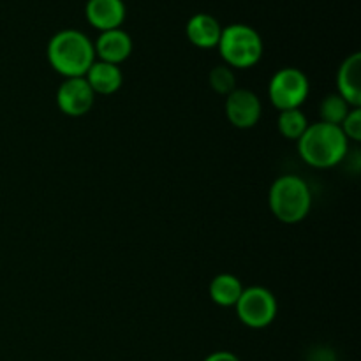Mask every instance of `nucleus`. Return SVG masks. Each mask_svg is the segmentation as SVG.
<instances>
[{
	"label": "nucleus",
	"mask_w": 361,
	"mask_h": 361,
	"mask_svg": "<svg viewBox=\"0 0 361 361\" xmlns=\"http://www.w3.org/2000/svg\"><path fill=\"white\" fill-rule=\"evenodd\" d=\"M210 298L219 307H235L240 295L243 291V286L238 277L231 274H219L210 282Z\"/></svg>",
	"instance_id": "nucleus-14"
},
{
	"label": "nucleus",
	"mask_w": 361,
	"mask_h": 361,
	"mask_svg": "<svg viewBox=\"0 0 361 361\" xmlns=\"http://www.w3.org/2000/svg\"><path fill=\"white\" fill-rule=\"evenodd\" d=\"M310 94L309 78L296 67H282L271 76L268 97L279 111L298 109Z\"/></svg>",
	"instance_id": "nucleus-5"
},
{
	"label": "nucleus",
	"mask_w": 361,
	"mask_h": 361,
	"mask_svg": "<svg viewBox=\"0 0 361 361\" xmlns=\"http://www.w3.org/2000/svg\"><path fill=\"white\" fill-rule=\"evenodd\" d=\"M95 94L85 78H67L56 90V106L67 116H83L94 108Z\"/></svg>",
	"instance_id": "nucleus-7"
},
{
	"label": "nucleus",
	"mask_w": 361,
	"mask_h": 361,
	"mask_svg": "<svg viewBox=\"0 0 361 361\" xmlns=\"http://www.w3.org/2000/svg\"><path fill=\"white\" fill-rule=\"evenodd\" d=\"M296 143L302 161L316 169L335 168L349 152V140L341 127L324 122L309 123Z\"/></svg>",
	"instance_id": "nucleus-2"
},
{
	"label": "nucleus",
	"mask_w": 361,
	"mask_h": 361,
	"mask_svg": "<svg viewBox=\"0 0 361 361\" xmlns=\"http://www.w3.org/2000/svg\"><path fill=\"white\" fill-rule=\"evenodd\" d=\"M127 9L123 0H88L85 6V18L99 32L122 28Z\"/></svg>",
	"instance_id": "nucleus-9"
},
{
	"label": "nucleus",
	"mask_w": 361,
	"mask_h": 361,
	"mask_svg": "<svg viewBox=\"0 0 361 361\" xmlns=\"http://www.w3.org/2000/svg\"><path fill=\"white\" fill-rule=\"evenodd\" d=\"M309 127V118L302 109H286V111L279 113L277 118V129L282 137L289 141H298L302 134L305 133Z\"/></svg>",
	"instance_id": "nucleus-15"
},
{
	"label": "nucleus",
	"mask_w": 361,
	"mask_h": 361,
	"mask_svg": "<svg viewBox=\"0 0 361 361\" xmlns=\"http://www.w3.org/2000/svg\"><path fill=\"white\" fill-rule=\"evenodd\" d=\"M208 83H210L212 90L219 95H229L236 88V76L235 71L231 67L217 66L210 71L208 74Z\"/></svg>",
	"instance_id": "nucleus-17"
},
{
	"label": "nucleus",
	"mask_w": 361,
	"mask_h": 361,
	"mask_svg": "<svg viewBox=\"0 0 361 361\" xmlns=\"http://www.w3.org/2000/svg\"><path fill=\"white\" fill-rule=\"evenodd\" d=\"M337 94L351 108L361 106V53L356 51L344 59L337 71Z\"/></svg>",
	"instance_id": "nucleus-11"
},
{
	"label": "nucleus",
	"mask_w": 361,
	"mask_h": 361,
	"mask_svg": "<svg viewBox=\"0 0 361 361\" xmlns=\"http://www.w3.org/2000/svg\"><path fill=\"white\" fill-rule=\"evenodd\" d=\"M342 133L345 134L349 141L360 143L361 141V108H353L341 123Z\"/></svg>",
	"instance_id": "nucleus-18"
},
{
	"label": "nucleus",
	"mask_w": 361,
	"mask_h": 361,
	"mask_svg": "<svg viewBox=\"0 0 361 361\" xmlns=\"http://www.w3.org/2000/svg\"><path fill=\"white\" fill-rule=\"evenodd\" d=\"M83 78L90 85L95 95L115 94L123 83L122 69L118 66H113V63L102 62V60H95Z\"/></svg>",
	"instance_id": "nucleus-13"
},
{
	"label": "nucleus",
	"mask_w": 361,
	"mask_h": 361,
	"mask_svg": "<svg viewBox=\"0 0 361 361\" xmlns=\"http://www.w3.org/2000/svg\"><path fill=\"white\" fill-rule=\"evenodd\" d=\"M222 27L215 16L208 13H197L189 18L185 25V35L190 44L201 49L217 48L221 41Z\"/></svg>",
	"instance_id": "nucleus-12"
},
{
	"label": "nucleus",
	"mask_w": 361,
	"mask_h": 361,
	"mask_svg": "<svg viewBox=\"0 0 361 361\" xmlns=\"http://www.w3.org/2000/svg\"><path fill=\"white\" fill-rule=\"evenodd\" d=\"M46 56L51 69L66 80L83 78L95 62L94 41L76 28H63L49 39Z\"/></svg>",
	"instance_id": "nucleus-1"
},
{
	"label": "nucleus",
	"mask_w": 361,
	"mask_h": 361,
	"mask_svg": "<svg viewBox=\"0 0 361 361\" xmlns=\"http://www.w3.org/2000/svg\"><path fill=\"white\" fill-rule=\"evenodd\" d=\"M268 207L274 217L284 224H298L312 208V192L302 176L282 175L271 183Z\"/></svg>",
	"instance_id": "nucleus-3"
},
{
	"label": "nucleus",
	"mask_w": 361,
	"mask_h": 361,
	"mask_svg": "<svg viewBox=\"0 0 361 361\" xmlns=\"http://www.w3.org/2000/svg\"><path fill=\"white\" fill-rule=\"evenodd\" d=\"M351 106L344 101L338 94H328L319 104V122L330 123V126H338L344 122L348 113L351 111Z\"/></svg>",
	"instance_id": "nucleus-16"
},
{
	"label": "nucleus",
	"mask_w": 361,
	"mask_h": 361,
	"mask_svg": "<svg viewBox=\"0 0 361 361\" xmlns=\"http://www.w3.org/2000/svg\"><path fill=\"white\" fill-rule=\"evenodd\" d=\"M203 361H240V358L229 351H215L208 355Z\"/></svg>",
	"instance_id": "nucleus-19"
},
{
	"label": "nucleus",
	"mask_w": 361,
	"mask_h": 361,
	"mask_svg": "<svg viewBox=\"0 0 361 361\" xmlns=\"http://www.w3.org/2000/svg\"><path fill=\"white\" fill-rule=\"evenodd\" d=\"M235 309L242 324L252 330H261L274 323L279 305L277 298L270 289L263 286H250L247 289L243 288Z\"/></svg>",
	"instance_id": "nucleus-6"
},
{
	"label": "nucleus",
	"mask_w": 361,
	"mask_h": 361,
	"mask_svg": "<svg viewBox=\"0 0 361 361\" xmlns=\"http://www.w3.org/2000/svg\"><path fill=\"white\" fill-rule=\"evenodd\" d=\"M95 60L120 66L126 62L133 53V39L123 28H115V30L101 32L94 42Z\"/></svg>",
	"instance_id": "nucleus-10"
},
{
	"label": "nucleus",
	"mask_w": 361,
	"mask_h": 361,
	"mask_svg": "<svg viewBox=\"0 0 361 361\" xmlns=\"http://www.w3.org/2000/svg\"><path fill=\"white\" fill-rule=\"evenodd\" d=\"M226 116L236 129H252L261 118V101L257 94L247 88H235L226 95Z\"/></svg>",
	"instance_id": "nucleus-8"
},
{
	"label": "nucleus",
	"mask_w": 361,
	"mask_h": 361,
	"mask_svg": "<svg viewBox=\"0 0 361 361\" xmlns=\"http://www.w3.org/2000/svg\"><path fill=\"white\" fill-rule=\"evenodd\" d=\"M217 48L226 66L231 69H250L259 62L264 51L263 37L259 32L245 23L222 27Z\"/></svg>",
	"instance_id": "nucleus-4"
}]
</instances>
